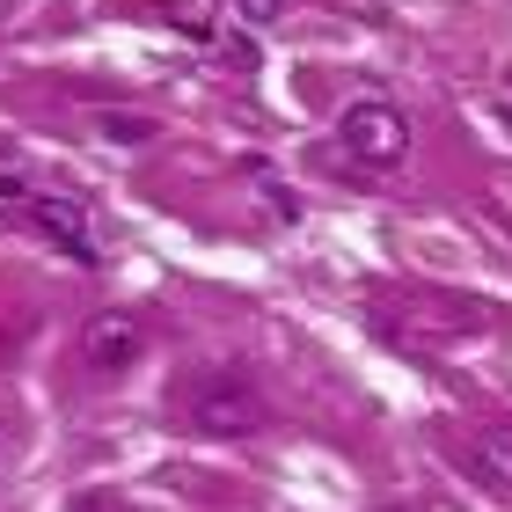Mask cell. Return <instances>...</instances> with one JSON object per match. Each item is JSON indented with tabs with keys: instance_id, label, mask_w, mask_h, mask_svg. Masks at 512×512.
I'll use <instances>...</instances> for the list:
<instances>
[{
	"instance_id": "6da1fadb",
	"label": "cell",
	"mask_w": 512,
	"mask_h": 512,
	"mask_svg": "<svg viewBox=\"0 0 512 512\" xmlns=\"http://www.w3.org/2000/svg\"><path fill=\"white\" fill-rule=\"evenodd\" d=\"M176 410L191 417L205 439H242L264 425V388H256L235 359H205L176 381Z\"/></svg>"
},
{
	"instance_id": "7a4b0ae2",
	"label": "cell",
	"mask_w": 512,
	"mask_h": 512,
	"mask_svg": "<svg viewBox=\"0 0 512 512\" xmlns=\"http://www.w3.org/2000/svg\"><path fill=\"white\" fill-rule=\"evenodd\" d=\"M0 205H15V220H30L52 249H66L74 264H96V213H88L81 198H66V191H44V183L30 176H0Z\"/></svg>"
},
{
	"instance_id": "3957f363",
	"label": "cell",
	"mask_w": 512,
	"mask_h": 512,
	"mask_svg": "<svg viewBox=\"0 0 512 512\" xmlns=\"http://www.w3.org/2000/svg\"><path fill=\"white\" fill-rule=\"evenodd\" d=\"M337 139L366 169H388V161L410 154V118H403V103H388V96H359V103L337 110Z\"/></svg>"
},
{
	"instance_id": "277c9868",
	"label": "cell",
	"mask_w": 512,
	"mask_h": 512,
	"mask_svg": "<svg viewBox=\"0 0 512 512\" xmlns=\"http://www.w3.org/2000/svg\"><path fill=\"white\" fill-rule=\"evenodd\" d=\"M139 352H147V322L125 315V308H103V315L81 330V359H88V374H132Z\"/></svg>"
},
{
	"instance_id": "5b68a950",
	"label": "cell",
	"mask_w": 512,
	"mask_h": 512,
	"mask_svg": "<svg viewBox=\"0 0 512 512\" xmlns=\"http://www.w3.org/2000/svg\"><path fill=\"white\" fill-rule=\"evenodd\" d=\"M469 461H476V476H483V483L512 491V417H491V425H476Z\"/></svg>"
},
{
	"instance_id": "8992f818",
	"label": "cell",
	"mask_w": 512,
	"mask_h": 512,
	"mask_svg": "<svg viewBox=\"0 0 512 512\" xmlns=\"http://www.w3.org/2000/svg\"><path fill=\"white\" fill-rule=\"evenodd\" d=\"M103 139H110V147H139V139H147V118H118V110H110Z\"/></svg>"
},
{
	"instance_id": "52a82bcc",
	"label": "cell",
	"mask_w": 512,
	"mask_h": 512,
	"mask_svg": "<svg viewBox=\"0 0 512 512\" xmlns=\"http://www.w3.org/2000/svg\"><path fill=\"white\" fill-rule=\"evenodd\" d=\"M66 512H132V505L110 498V491H81V498H66Z\"/></svg>"
},
{
	"instance_id": "ba28073f",
	"label": "cell",
	"mask_w": 512,
	"mask_h": 512,
	"mask_svg": "<svg viewBox=\"0 0 512 512\" xmlns=\"http://www.w3.org/2000/svg\"><path fill=\"white\" fill-rule=\"evenodd\" d=\"M235 8H242L249 22H271V15H278V0H235Z\"/></svg>"
}]
</instances>
